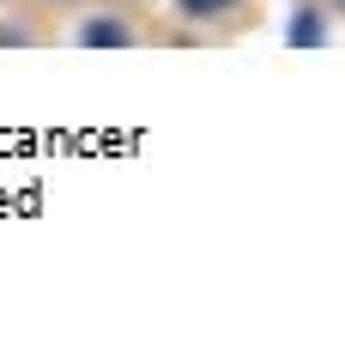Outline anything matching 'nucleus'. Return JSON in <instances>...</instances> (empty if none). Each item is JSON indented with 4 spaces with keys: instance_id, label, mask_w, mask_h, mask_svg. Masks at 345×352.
<instances>
[{
    "instance_id": "1",
    "label": "nucleus",
    "mask_w": 345,
    "mask_h": 352,
    "mask_svg": "<svg viewBox=\"0 0 345 352\" xmlns=\"http://www.w3.org/2000/svg\"><path fill=\"white\" fill-rule=\"evenodd\" d=\"M79 43H85V49H128L134 31H128L121 19H85V25H79Z\"/></svg>"
},
{
    "instance_id": "2",
    "label": "nucleus",
    "mask_w": 345,
    "mask_h": 352,
    "mask_svg": "<svg viewBox=\"0 0 345 352\" xmlns=\"http://www.w3.org/2000/svg\"><path fill=\"white\" fill-rule=\"evenodd\" d=\"M291 43H303V49H321V43H327V31H321V12H309V6H303V12H297V19H291Z\"/></svg>"
},
{
    "instance_id": "3",
    "label": "nucleus",
    "mask_w": 345,
    "mask_h": 352,
    "mask_svg": "<svg viewBox=\"0 0 345 352\" xmlns=\"http://www.w3.org/2000/svg\"><path fill=\"white\" fill-rule=\"evenodd\" d=\"M224 6H230V0H182L188 19H212V12H224Z\"/></svg>"
}]
</instances>
